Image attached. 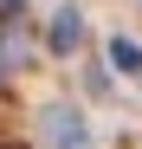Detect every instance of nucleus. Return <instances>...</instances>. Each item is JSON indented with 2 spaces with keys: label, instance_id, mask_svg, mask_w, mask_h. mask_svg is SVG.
<instances>
[{
  "label": "nucleus",
  "instance_id": "7ed1b4c3",
  "mask_svg": "<svg viewBox=\"0 0 142 149\" xmlns=\"http://www.w3.org/2000/svg\"><path fill=\"white\" fill-rule=\"evenodd\" d=\"M110 65H116V71H142V45L116 33V39H110Z\"/></svg>",
  "mask_w": 142,
  "mask_h": 149
},
{
  "label": "nucleus",
  "instance_id": "423d86ee",
  "mask_svg": "<svg viewBox=\"0 0 142 149\" xmlns=\"http://www.w3.org/2000/svg\"><path fill=\"white\" fill-rule=\"evenodd\" d=\"M0 149H19V143H0Z\"/></svg>",
  "mask_w": 142,
  "mask_h": 149
},
{
  "label": "nucleus",
  "instance_id": "39448f33",
  "mask_svg": "<svg viewBox=\"0 0 142 149\" xmlns=\"http://www.w3.org/2000/svg\"><path fill=\"white\" fill-rule=\"evenodd\" d=\"M19 7H26V0H0V19H13V13H19Z\"/></svg>",
  "mask_w": 142,
  "mask_h": 149
},
{
  "label": "nucleus",
  "instance_id": "f03ea898",
  "mask_svg": "<svg viewBox=\"0 0 142 149\" xmlns=\"http://www.w3.org/2000/svg\"><path fill=\"white\" fill-rule=\"evenodd\" d=\"M45 45H52L58 58H71V52L84 45V13H78V7H58V13H52V33H45Z\"/></svg>",
  "mask_w": 142,
  "mask_h": 149
},
{
  "label": "nucleus",
  "instance_id": "20e7f679",
  "mask_svg": "<svg viewBox=\"0 0 142 149\" xmlns=\"http://www.w3.org/2000/svg\"><path fill=\"white\" fill-rule=\"evenodd\" d=\"M19 65H26V52H19V45H13L7 33H0V84H7V78H13Z\"/></svg>",
  "mask_w": 142,
  "mask_h": 149
},
{
  "label": "nucleus",
  "instance_id": "f257e3e1",
  "mask_svg": "<svg viewBox=\"0 0 142 149\" xmlns=\"http://www.w3.org/2000/svg\"><path fill=\"white\" fill-rule=\"evenodd\" d=\"M45 143H52V149H90V130H84V117L78 110H45Z\"/></svg>",
  "mask_w": 142,
  "mask_h": 149
}]
</instances>
